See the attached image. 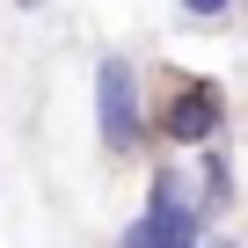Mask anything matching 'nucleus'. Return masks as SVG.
<instances>
[{
  "label": "nucleus",
  "instance_id": "obj_1",
  "mask_svg": "<svg viewBox=\"0 0 248 248\" xmlns=\"http://www.w3.org/2000/svg\"><path fill=\"white\" fill-rule=\"evenodd\" d=\"M95 146L109 161H132L154 146V109H146V88H139V66L124 51H102L95 59Z\"/></svg>",
  "mask_w": 248,
  "mask_h": 248
},
{
  "label": "nucleus",
  "instance_id": "obj_2",
  "mask_svg": "<svg viewBox=\"0 0 248 248\" xmlns=\"http://www.w3.org/2000/svg\"><path fill=\"white\" fill-rule=\"evenodd\" d=\"M154 132L168 139V146H212V139H226V95H219V80H204V73H190V80H175L168 88V109L154 117Z\"/></svg>",
  "mask_w": 248,
  "mask_h": 248
},
{
  "label": "nucleus",
  "instance_id": "obj_3",
  "mask_svg": "<svg viewBox=\"0 0 248 248\" xmlns=\"http://www.w3.org/2000/svg\"><path fill=\"white\" fill-rule=\"evenodd\" d=\"M190 190H197L204 219H226V212H233L241 183H233V154H226V139H212V146H197V154H190Z\"/></svg>",
  "mask_w": 248,
  "mask_h": 248
},
{
  "label": "nucleus",
  "instance_id": "obj_4",
  "mask_svg": "<svg viewBox=\"0 0 248 248\" xmlns=\"http://www.w3.org/2000/svg\"><path fill=\"white\" fill-rule=\"evenodd\" d=\"M241 8V0H175V15H190V22H226Z\"/></svg>",
  "mask_w": 248,
  "mask_h": 248
},
{
  "label": "nucleus",
  "instance_id": "obj_5",
  "mask_svg": "<svg viewBox=\"0 0 248 248\" xmlns=\"http://www.w3.org/2000/svg\"><path fill=\"white\" fill-rule=\"evenodd\" d=\"M15 8H22V15H44V8H51V0H15Z\"/></svg>",
  "mask_w": 248,
  "mask_h": 248
}]
</instances>
